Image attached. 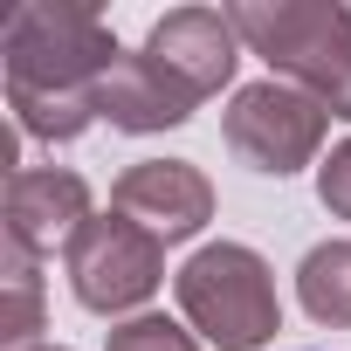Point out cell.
<instances>
[{
  "label": "cell",
  "mask_w": 351,
  "mask_h": 351,
  "mask_svg": "<svg viewBox=\"0 0 351 351\" xmlns=\"http://www.w3.org/2000/svg\"><path fill=\"white\" fill-rule=\"evenodd\" d=\"M104 351H200V344H193V330L165 324V317H131V324H117V330H110V344H104Z\"/></svg>",
  "instance_id": "obj_12"
},
{
  "label": "cell",
  "mask_w": 351,
  "mask_h": 351,
  "mask_svg": "<svg viewBox=\"0 0 351 351\" xmlns=\"http://www.w3.org/2000/svg\"><path fill=\"white\" fill-rule=\"evenodd\" d=\"M90 214V186L76 180V172L62 165H21L14 180H8V241L28 248V255H49L56 241L69 248L83 234Z\"/></svg>",
  "instance_id": "obj_7"
},
{
  "label": "cell",
  "mask_w": 351,
  "mask_h": 351,
  "mask_svg": "<svg viewBox=\"0 0 351 351\" xmlns=\"http://www.w3.org/2000/svg\"><path fill=\"white\" fill-rule=\"evenodd\" d=\"M221 131H228V152H234L241 165L289 180V172H303V165L317 158V145H324V131H330V110H324L310 90L269 76V83L234 90Z\"/></svg>",
  "instance_id": "obj_5"
},
{
  "label": "cell",
  "mask_w": 351,
  "mask_h": 351,
  "mask_svg": "<svg viewBox=\"0 0 351 351\" xmlns=\"http://www.w3.org/2000/svg\"><path fill=\"white\" fill-rule=\"evenodd\" d=\"M117 214H131L145 234L158 241H186L214 221V186H207V172L186 165V158H138L124 180H117Z\"/></svg>",
  "instance_id": "obj_6"
},
{
  "label": "cell",
  "mask_w": 351,
  "mask_h": 351,
  "mask_svg": "<svg viewBox=\"0 0 351 351\" xmlns=\"http://www.w3.org/2000/svg\"><path fill=\"white\" fill-rule=\"evenodd\" d=\"M234 35L276 69V83L310 90L330 117H351V8L337 0H241Z\"/></svg>",
  "instance_id": "obj_2"
},
{
  "label": "cell",
  "mask_w": 351,
  "mask_h": 351,
  "mask_svg": "<svg viewBox=\"0 0 351 351\" xmlns=\"http://www.w3.org/2000/svg\"><path fill=\"white\" fill-rule=\"evenodd\" d=\"M35 330H42V269L28 248L8 241V262H0V344L35 351Z\"/></svg>",
  "instance_id": "obj_11"
},
{
  "label": "cell",
  "mask_w": 351,
  "mask_h": 351,
  "mask_svg": "<svg viewBox=\"0 0 351 351\" xmlns=\"http://www.w3.org/2000/svg\"><path fill=\"white\" fill-rule=\"evenodd\" d=\"M8 110L14 131L69 145L83 138L104 110H97V83L124 62L117 35L104 28V14L90 0H28L8 14Z\"/></svg>",
  "instance_id": "obj_1"
},
{
  "label": "cell",
  "mask_w": 351,
  "mask_h": 351,
  "mask_svg": "<svg viewBox=\"0 0 351 351\" xmlns=\"http://www.w3.org/2000/svg\"><path fill=\"white\" fill-rule=\"evenodd\" d=\"M62 269H69V289H76L83 310L124 317V310H138L165 282V241L145 234L131 214H97L62 248Z\"/></svg>",
  "instance_id": "obj_4"
},
{
  "label": "cell",
  "mask_w": 351,
  "mask_h": 351,
  "mask_svg": "<svg viewBox=\"0 0 351 351\" xmlns=\"http://www.w3.org/2000/svg\"><path fill=\"white\" fill-rule=\"evenodd\" d=\"M145 49L180 76L193 97H214V90L234 76V62H241V35H234V21H228L221 8H172V14L152 28Z\"/></svg>",
  "instance_id": "obj_8"
},
{
  "label": "cell",
  "mask_w": 351,
  "mask_h": 351,
  "mask_svg": "<svg viewBox=\"0 0 351 351\" xmlns=\"http://www.w3.org/2000/svg\"><path fill=\"white\" fill-rule=\"evenodd\" d=\"M172 289H180L186 324H193L207 344H221V351H255V344H269V337L282 330L276 276H269V262H262L255 248H241V241L200 248V255L180 269Z\"/></svg>",
  "instance_id": "obj_3"
},
{
  "label": "cell",
  "mask_w": 351,
  "mask_h": 351,
  "mask_svg": "<svg viewBox=\"0 0 351 351\" xmlns=\"http://www.w3.org/2000/svg\"><path fill=\"white\" fill-rule=\"evenodd\" d=\"M296 296H303V310H310L317 324L351 330V241H324V248H310L303 269H296Z\"/></svg>",
  "instance_id": "obj_10"
},
{
  "label": "cell",
  "mask_w": 351,
  "mask_h": 351,
  "mask_svg": "<svg viewBox=\"0 0 351 351\" xmlns=\"http://www.w3.org/2000/svg\"><path fill=\"white\" fill-rule=\"evenodd\" d=\"M35 351H62V344H35Z\"/></svg>",
  "instance_id": "obj_14"
},
{
  "label": "cell",
  "mask_w": 351,
  "mask_h": 351,
  "mask_svg": "<svg viewBox=\"0 0 351 351\" xmlns=\"http://www.w3.org/2000/svg\"><path fill=\"white\" fill-rule=\"evenodd\" d=\"M317 200H324L337 221H351V138H344V145L317 165Z\"/></svg>",
  "instance_id": "obj_13"
},
{
  "label": "cell",
  "mask_w": 351,
  "mask_h": 351,
  "mask_svg": "<svg viewBox=\"0 0 351 351\" xmlns=\"http://www.w3.org/2000/svg\"><path fill=\"white\" fill-rule=\"evenodd\" d=\"M193 90L172 76L152 49L145 56H124L104 83H97V110L117 124V131H172V124H186L193 117Z\"/></svg>",
  "instance_id": "obj_9"
}]
</instances>
